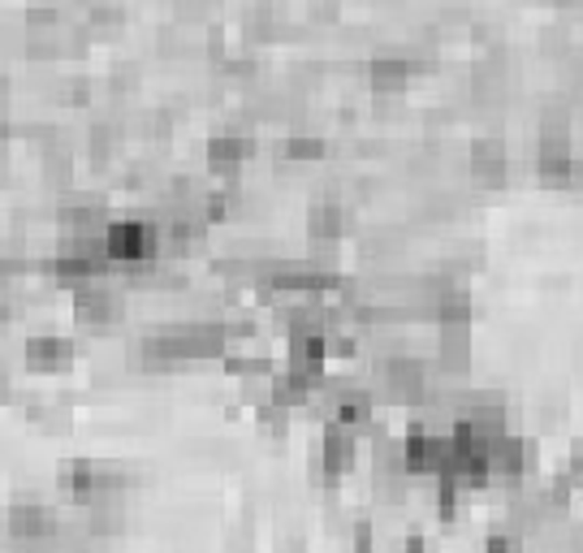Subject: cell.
Masks as SVG:
<instances>
[{
	"instance_id": "1",
	"label": "cell",
	"mask_w": 583,
	"mask_h": 553,
	"mask_svg": "<svg viewBox=\"0 0 583 553\" xmlns=\"http://www.w3.org/2000/svg\"><path fill=\"white\" fill-rule=\"evenodd\" d=\"M105 242H109V255L113 264L130 268V264H147L165 251L160 242V221H147V217H117L105 225Z\"/></svg>"
},
{
	"instance_id": "2",
	"label": "cell",
	"mask_w": 583,
	"mask_h": 553,
	"mask_svg": "<svg viewBox=\"0 0 583 553\" xmlns=\"http://www.w3.org/2000/svg\"><path fill=\"white\" fill-rule=\"evenodd\" d=\"M354 458H359V433L347 429V424H338V420H329L316 449H312V476L320 484H333L338 476H347L350 467H354Z\"/></svg>"
},
{
	"instance_id": "3",
	"label": "cell",
	"mask_w": 583,
	"mask_h": 553,
	"mask_svg": "<svg viewBox=\"0 0 583 553\" xmlns=\"http://www.w3.org/2000/svg\"><path fill=\"white\" fill-rule=\"evenodd\" d=\"M402 454H406V467L411 476H446L450 471V458H454V442L450 433H433L424 424H415L406 437H402Z\"/></svg>"
},
{
	"instance_id": "4",
	"label": "cell",
	"mask_w": 583,
	"mask_h": 553,
	"mask_svg": "<svg viewBox=\"0 0 583 553\" xmlns=\"http://www.w3.org/2000/svg\"><path fill=\"white\" fill-rule=\"evenodd\" d=\"M74 316H78L83 325H96V329L117 325V321L125 316V294H121V286L105 281V277L83 281V286L74 290Z\"/></svg>"
},
{
	"instance_id": "5",
	"label": "cell",
	"mask_w": 583,
	"mask_h": 553,
	"mask_svg": "<svg viewBox=\"0 0 583 553\" xmlns=\"http://www.w3.org/2000/svg\"><path fill=\"white\" fill-rule=\"evenodd\" d=\"M4 524H9V537L22 545H39V541H52L61 532V519L48 502H13Z\"/></svg>"
},
{
	"instance_id": "6",
	"label": "cell",
	"mask_w": 583,
	"mask_h": 553,
	"mask_svg": "<svg viewBox=\"0 0 583 553\" xmlns=\"http://www.w3.org/2000/svg\"><path fill=\"white\" fill-rule=\"evenodd\" d=\"M488 462L497 480H523L536 467V442L519 437V433H501L488 442Z\"/></svg>"
},
{
	"instance_id": "7",
	"label": "cell",
	"mask_w": 583,
	"mask_h": 553,
	"mask_svg": "<svg viewBox=\"0 0 583 553\" xmlns=\"http://www.w3.org/2000/svg\"><path fill=\"white\" fill-rule=\"evenodd\" d=\"M74 354H78V346L65 333H35V337H26V368H35V372H65L74 363Z\"/></svg>"
},
{
	"instance_id": "8",
	"label": "cell",
	"mask_w": 583,
	"mask_h": 553,
	"mask_svg": "<svg viewBox=\"0 0 583 553\" xmlns=\"http://www.w3.org/2000/svg\"><path fill=\"white\" fill-rule=\"evenodd\" d=\"M471 173H475V182H484V187H501V182H506L510 156H506V143H501L497 134H479V139L471 143Z\"/></svg>"
},
{
	"instance_id": "9",
	"label": "cell",
	"mask_w": 583,
	"mask_h": 553,
	"mask_svg": "<svg viewBox=\"0 0 583 553\" xmlns=\"http://www.w3.org/2000/svg\"><path fill=\"white\" fill-rule=\"evenodd\" d=\"M61 225H65V229H78V233L105 229V225H109V204H105V195H87V191L65 195V200H61Z\"/></svg>"
},
{
	"instance_id": "10",
	"label": "cell",
	"mask_w": 583,
	"mask_h": 553,
	"mask_svg": "<svg viewBox=\"0 0 583 553\" xmlns=\"http://www.w3.org/2000/svg\"><path fill=\"white\" fill-rule=\"evenodd\" d=\"M251 152H255V139L242 134V130H221V134L208 139V165H212V173H238Z\"/></svg>"
},
{
	"instance_id": "11",
	"label": "cell",
	"mask_w": 583,
	"mask_h": 553,
	"mask_svg": "<svg viewBox=\"0 0 583 553\" xmlns=\"http://www.w3.org/2000/svg\"><path fill=\"white\" fill-rule=\"evenodd\" d=\"M226 368H230L238 381H264V376H272V354L259 341L233 337L230 350H226Z\"/></svg>"
},
{
	"instance_id": "12",
	"label": "cell",
	"mask_w": 583,
	"mask_h": 553,
	"mask_svg": "<svg viewBox=\"0 0 583 553\" xmlns=\"http://www.w3.org/2000/svg\"><path fill=\"white\" fill-rule=\"evenodd\" d=\"M437 354L446 372H466L471 363V321H437Z\"/></svg>"
},
{
	"instance_id": "13",
	"label": "cell",
	"mask_w": 583,
	"mask_h": 553,
	"mask_svg": "<svg viewBox=\"0 0 583 553\" xmlns=\"http://www.w3.org/2000/svg\"><path fill=\"white\" fill-rule=\"evenodd\" d=\"M411 74H415V65H411L402 52H380V57H372V65H367V83H372L376 96H398V92H406Z\"/></svg>"
},
{
	"instance_id": "14",
	"label": "cell",
	"mask_w": 583,
	"mask_h": 553,
	"mask_svg": "<svg viewBox=\"0 0 583 553\" xmlns=\"http://www.w3.org/2000/svg\"><path fill=\"white\" fill-rule=\"evenodd\" d=\"M316 385L320 381H312V376H303L299 368H272V376H268V398L272 402H281V407H303L312 394H316Z\"/></svg>"
},
{
	"instance_id": "15",
	"label": "cell",
	"mask_w": 583,
	"mask_h": 553,
	"mask_svg": "<svg viewBox=\"0 0 583 553\" xmlns=\"http://www.w3.org/2000/svg\"><path fill=\"white\" fill-rule=\"evenodd\" d=\"M87 532L92 537H113L125 528V493H100L96 502H87Z\"/></svg>"
},
{
	"instance_id": "16",
	"label": "cell",
	"mask_w": 583,
	"mask_h": 553,
	"mask_svg": "<svg viewBox=\"0 0 583 553\" xmlns=\"http://www.w3.org/2000/svg\"><path fill=\"white\" fill-rule=\"evenodd\" d=\"M347 225L350 217L338 200H316L307 208V233H312V242H338L347 233Z\"/></svg>"
},
{
	"instance_id": "17",
	"label": "cell",
	"mask_w": 583,
	"mask_h": 553,
	"mask_svg": "<svg viewBox=\"0 0 583 553\" xmlns=\"http://www.w3.org/2000/svg\"><path fill=\"white\" fill-rule=\"evenodd\" d=\"M372 416H376V402L367 389H338V402H333V416L338 424H347L354 433H367L372 429Z\"/></svg>"
},
{
	"instance_id": "18",
	"label": "cell",
	"mask_w": 583,
	"mask_h": 553,
	"mask_svg": "<svg viewBox=\"0 0 583 553\" xmlns=\"http://www.w3.org/2000/svg\"><path fill=\"white\" fill-rule=\"evenodd\" d=\"M325 139L320 134H307V130H290L286 134V143H281V156H290V160H320L325 156Z\"/></svg>"
},
{
	"instance_id": "19",
	"label": "cell",
	"mask_w": 583,
	"mask_h": 553,
	"mask_svg": "<svg viewBox=\"0 0 583 553\" xmlns=\"http://www.w3.org/2000/svg\"><path fill=\"white\" fill-rule=\"evenodd\" d=\"M31 420L39 424V429H48V433H65L74 420H70V407L65 402H39L35 411H31Z\"/></svg>"
},
{
	"instance_id": "20",
	"label": "cell",
	"mask_w": 583,
	"mask_h": 553,
	"mask_svg": "<svg viewBox=\"0 0 583 553\" xmlns=\"http://www.w3.org/2000/svg\"><path fill=\"white\" fill-rule=\"evenodd\" d=\"M484 553H523V541H519V532H493L484 541Z\"/></svg>"
},
{
	"instance_id": "21",
	"label": "cell",
	"mask_w": 583,
	"mask_h": 553,
	"mask_svg": "<svg viewBox=\"0 0 583 553\" xmlns=\"http://www.w3.org/2000/svg\"><path fill=\"white\" fill-rule=\"evenodd\" d=\"M567 471H571L575 480H583V437H575V442H571V454H567Z\"/></svg>"
},
{
	"instance_id": "22",
	"label": "cell",
	"mask_w": 583,
	"mask_h": 553,
	"mask_svg": "<svg viewBox=\"0 0 583 553\" xmlns=\"http://www.w3.org/2000/svg\"><path fill=\"white\" fill-rule=\"evenodd\" d=\"M0 553H13V550H0Z\"/></svg>"
}]
</instances>
